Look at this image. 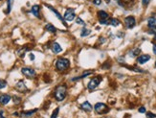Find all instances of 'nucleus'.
I'll return each mask as SVG.
<instances>
[{
    "label": "nucleus",
    "mask_w": 156,
    "mask_h": 118,
    "mask_svg": "<svg viewBox=\"0 0 156 118\" xmlns=\"http://www.w3.org/2000/svg\"><path fill=\"white\" fill-rule=\"evenodd\" d=\"M66 94H67V87L64 85H60V86H57L55 91H54V96L56 98V100L59 101V102L64 100Z\"/></svg>",
    "instance_id": "nucleus-1"
},
{
    "label": "nucleus",
    "mask_w": 156,
    "mask_h": 118,
    "mask_svg": "<svg viewBox=\"0 0 156 118\" xmlns=\"http://www.w3.org/2000/svg\"><path fill=\"white\" fill-rule=\"evenodd\" d=\"M70 67V62L66 58H59L56 61V69L59 72L66 71Z\"/></svg>",
    "instance_id": "nucleus-2"
},
{
    "label": "nucleus",
    "mask_w": 156,
    "mask_h": 118,
    "mask_svg": "<svg viewBox=\"0 0 156 118\" xmlns=\"http://www.w3.org/2000/svg\"><path fill=\"white\" fill-rule=\"evenodd\" d=\"M93 109H95L96 113H98V114H105V113H107L110 110V109L107 107V105L103 103H97Z\"/></svg>",
    "instance_id": "nucleus-3"
},
{
    "label": "nucleus",
    "mask_w": 156,
    "mask_h": 118,
    "mask_svg": "<svg viewBox=\"0 0 156 118\" xmlns=\"http://www.w3.org/2000/svg\"><path fill=\"white\" fill-rule=\"evenodd\" d=\"M102 77L101 76H97V77H94V78H92L91 80L89 81V83L87 84V88L89 90H94L95 88H97L99 85L101 84L102 82Z\"/></svg>",
    "instance_id": "nucleus-4"
},
{
    "label": "nucleus",
    "mask_w": 156,
    "mask_h": 118,
    "mask_svg": "<svg viewBox=\"0 0 156 118\" xmlns=\"http://www.w3.org/2000/svg\"><path fill=\"white\" fill-rule=\"evenodd\" d=\"M76 15H75V10L73 8H68L66 9L64 13V15H63V18H64L65 21H72L74 20Z\"/></svg>",
    "instance_id": "nucleus-5"
},
{
    "label": "nucleus",
    "mask_w": 156,
    "mask_h": 118,
    "mask_svg": "<svg viewBox=\"0 0 156 118\" xmlns=\"http://www.w3.org/2000/svg\"><path fill=\"white\" fill-rule=\"evenodd\" d=\"M21 72H22L23 75H25L27 78H30V79L35 78V75H36L35 69H33V68L31 67H23L21 69Z\"/></svg>",
    "instance_id": "nucleus-6"
},
{
    "label": "nucleus",
    "mask_w": 156,
    "mask_h": 118,
    "mask_svg": "<svg viewBox=\"0 0 156 118\" xmlns=\"http://www.w3.org/2000/svg\"><path fill=\"white\" fill-rule=\"evenodd\" d=\"M124 25L127 27V29H132L133 27L136 25V19L134 16L132 15H129V16H127L124 18Z\"/></svg>",
    "instance_id": "nucleus-7"
},
{
    "label": "nucleus",
    "mask_w": 156,
    "mask_h": 118,
    "mask_svg": "<svg viewBox=\"0 0 156 118\" xmlns=\"http://www.w3.org/2000/svg\"><path fill=\"white\" fill-rule=\"evenodd\" d=\"M45 6H46V7H48V9H49V10H51V11H52V12H53L54 14H55V15H56V16H57V17H58V18H59V20L61 21V22H62V24H63V25H65V26H67V24L65 23L64 18H63V16H62V15H60V14H59V12H58V11H57V10L55 9V8H54V7L50 6V5H47V4H46V5H45Z\"/></svg>",
    "instance_id": "nucleus-8"
},
{
    "label": "nucleus",
    "mask_w": 156,
    "mask_h": 118,
    "mask_svg": "<svg viewBox=\"0 0 156 118\" xmlns=\"http://www.w3.org/2000/svg\"><path fill=\"white\" fill-rule=\"evenodd\" d=\"M150 59H151L150 55H147V54L140 55V56L137 58V62H138L139 64H145V63L148 62Z\"/></svg>",
    "instance_id": "nucleus-9"
},
{
    "label": "nucleus",
    "mask_w": 156,
    "mask_h": 118,
    "mask_svg": "<svg viewBox=\"0 0 156 118\" xmlns=\"http://www.w3.org/2000/svg\"><path fill=\"white\" fill-rule=\"evenodd\" d=\"M80 109L84 110V111H87V112H90L92 111V109H93V107L90 103H89L88 101H85V102H83L82 105H80Z\"/></svg>",
    "instance_id": "nucleus-10"
},
{
    "label": "nucleus",
    "mask_w": 156,
    "mask_h": 118,
    "mask_svg": "<svg viewBox=\"0 0 156 118\" xmlns=\"http://www.w3.org/2000/svg\"><path fill=\"white\" fill-rule=\"evenodd\" d=\"M11 100H12V97H11L9 94H2L0 96V104H1V105H4V106H5V105H7Z\"/></svg>",
    "instance_id": "nucleus-11"
},
{
    "label": "nucleus",
    "mask_w": 156,
    "mask_h": 118,
    "mask_svg": "<svg viewBox=\"0 0 156 118\" xmlns=\"http://www.w3.org/2000/svg\"><path fill=\"white\" fill-rule=\"evenodd\" d=\"M51 49H52V51H53V53H55V54H59L62 51L61 46H60V44L58 43V42H53V44H52V46H51Z\"/></svg>",
    "instance_id": "nucleus-12"
},
{
    "label": "nucleus",
    "mask_w": 156,
    "mask_h": 118,
    "mask_svg": "<svg viewBox=\"0 0 156 118\" xmlns=\"http://www.w3.org/2000/svg\"><path fill=\"white\" fill-rule=\"evenodd\" d=\"M92 73H93V71H85L84 73L82 74V75H80V76L75 77V78H72L71 81H72V82H76V81L82 80V79H84V78H86V77L89 76V75H91Z\"/></svg>",
    "instance_id": "nucleus-13"
},
{
    "label": "nucleus",
    "mask_w": 156,
    "mask_h": 118,
    "mask_svg": "<svg viewBox=\"0 0 156 118\" xmlns=\"http://www.w3.org/2000/svg\"><path fill=\"white\" fill-rule=\"evenodd\" d=\"M98 16H99V19L101 20H108L109 15L104 11H99L98 12Z\"/></svg>",
    "instance_id": "nucleus-14"
},
{
    "label": "nucleus",
    "mask_w": 156,
    "mask_h": 118,
    "mask_svg": "<svg viewBox=\"0 0 156 118\" xmlns=\"http://www.w3.org/2000/svg\"><path fill=\"white\" fill-rule=\"evenodd\" d=\"M15 87H16V89H17L18 91H20V92H24L27 90V87H26V86H25V84H24L23 81H19V82H17Z\"/></svg>",
    "instance_id": "nucleus-15"
},
{
    "label": "nucleus",
    "mask_w": 156,
    "mask_h": 118,
    "mask_svg": "<svg viewBox=\"0 0 156 118\" xmlns=\"http://www.w3.org/2000/svg\"><path fill=\"white\" fill-rule=\"evenodd\" d=\"M39 11H40V7H39V5H34V6L32 7V9H31V12H32V14L34 15H35V17H40L39 16Z\"/></svg>",
    "instance_id": "nucleus-16"
},
{
    "label": "nucleus",
    "mask_w": 156,
    "mask_h": 118,
    "mask_svg": "<svg viewBox=\"0 0 156 118\" xmlns=\"http://www.w3.org/2000/svg\"><path fill=\"white\" fill-rule=\"evenodd\" d=\"M45 30L49 33H52V34H55V33L57 32V28L51 23H48L45 25Z\"/></svg>",
    "instance_id": "nucleus-17"
},
{
    "label": "nucleus",
    "mask_w": 156,
    "mask_h": 118,
    "mask_svg": "<svg viewBox=\"0 0 156 118\" xmlns=\"http://www.w3.org/2000/svg\"><path fill=\"white\" fill-rule=\"evenodd\" d=\"M141 53V49L140 48H133L132 50L129 51V56L131 58H135L139 55V54Z\"/></svg>",
    "instance_id": "nucleus-18"
},
{
    "label": "nucleus",
    "mask_w": 156,
    "mask_h": 118,
    "mask_svg": "<svg viewBox=\"0 0 156 118\" xmlns=\"http://www.w3.org/2000/svg\"><path fill=\"white\" fill-rule=\"evenodd\" d=\"M38 111V109H32V110H29V111H24V112H21L20 113V116L22 117H30V116H32L34 113Z\"/></svg>",
    "instance_id": "nucleus-19"
},
{
    "label": "nucleus",
    "mask_w": 156,
    "mask_h": 118,
    "mask_svg": "<svg viewBox=\"0 0 156 118\" xmlns=\"http://www.w3.org/2000/svg\"><path fill=\"white\" fill-rule=\"evenodd\" d=\"M120 20H119L118 18H111L110 20H109V24L111 25V26H113V27H117V26H119L120 25Z\"/></svg>",
    "instance_id": "nucleus-20"
},
{
    "label": "nucleus",
    "mask_w": 156,
    "mask_h": 118,
    "mask_svg": "<svg viewBox=\"0 0 156 118\" xmlns=\"http://www.w3.org/2000/svg\"><path fill=\"white\" fill-rule=\"evenodd\" d=\"M147 26H148V28L156 26V18L155 17L148 18V20H147Z\"/></svg>",
    "instance_id": "nucleus-21"
},
{
    "label": "nucleus",
    "mask_w": 156,
    "mask_h": 118,
    "mask_svg": "<svg viewBox=\"0 0 156 118\" xmlns=\"http://www.w3.org/2000/svg\"><path fill=\"white\" fill-rule=\"evenodd\" d=\"M91 34V30L89 29H86V28H83V30H82V33H80V37H87V36H89Z\"/></svg>",
    "instance_id": "nucleus-22"
},
{
    "label": "nucleus",
    "mask_w": 156,
    "mask_h": 118,
    "mask_svg": "<svg viewBox=\"0 0 156 118\" xmlns=\"http://www.w3.org/2000/svg\"><path fill=\"white\" fill-rule=\"evenodd\" d=\"M28 50V48H21V49H19V50L17 51V54L18 56H20L21 58L22 57H24V55H25V52Z\"/></svg>",
    "instance_id": "nucleus-23"
},
{
    "label": "nucleus",
    "mask_w": 156,
    "mask_h": 118,
    "mask_svg": "<svg viewBox=\"0 0 156 118\" xmlns=\"http://www.w3.org/2000/svg\"><path fill=\"white\" fill-rule=\"evenodd\" d=\"M59 108H57V109L53 111V113H52L50 118H57L58 117V115H59Z\"/></svg>",
    "instance_id": "nucleus-24"
},
{
    "label": "nucleus",
    "mask_w": 156,
    "mask_h": 118,
    "mask_svg": "<svg viewBox=\"0 0 156 118\" xmlns=\"http://www.w3.org/2000/svg\"><path fill=\"white\" fill-rule=\"evenodd\" d=\"M7 86V82L3 79H0V89L5 88Z\"/></svg>",
    "instance_id": "nucleus-25"
},
{
    "label": "nucleus",
    "mask_w": 156,
    "mask_h": 118,
    "mask_svg": "<svg viewBox=\"0 0 156 118\" xmlns=\"http://www.w3.org/2000/svg\"><path fill=\"white\" fill-rule=\"evenodd\" d=\"M12 1L13 0H8V2H7V8H8V10H7L6 14H9V13L11 12V8H12Z\"/></svg>",
    "instance_id": "nucleus-26"
},
{
    "label": "nucleus",
    "mask_w": 156,
    "mask_h": 118,
    "mask_svg": "<svg viewBox=\"0 0 156 118\" xmlns=\"http://www.w3.org/2000/svg\"><path fill=\"white\" fill-rule=\"evenodd\" d=\"M147 33H148V34H150V35L155 36L156 35V26L149 28V30H148V32H147Z\"/></svg>",
    "instance_id": "nucleus-27"
},
{
    "label": "nucleus",
    "mask_w": 156,
    "mask_h": 118,
    "mask_svg": "<svg viewBox=\"0 0 156 118\" xmlns=\"http://www.w3.org/2000/svg\"><path fill=\"white\" fill-rule=\"evenodd\" d=\"M76 23H77V24H79V25H83V26H84V25H85V23H84V21H83L80 17H77Z\"/></svg>",
    "instance_id": "nucleus-28"
},
{
    "label": "nucleus",
    "mask_w": 156,
    "mask_h": 118,
    "mask_svg": "<svg viewBox=\"0 0 156 118\" xmlns=\"http://www.w3.org/2000/svg\"><path fill=\"white\" fill-rule=\"evenodd\" d=\"M13 99H14V102H15V104H19L21 102V98L17 97V96H14V97H13Z\"/></svg>",
    "instance_id": "nucleus-29"
},
{
    "label": "nucleus",
    "mask_w": 156,
    "mask_h": 118,
    "mask_svg": "<svg viewBox=\"0 0 156 118\" xmlns=\"http://www.w3.org/2000/svg\"><path fill=\"white\" fill-rule=\"evenodd\" d=\"M147 118H156V114L152 112H147Z\"/></svg>",
    "instance_id": "nucleus-30"
},
{
    "label": "nucleus",
    "mask_w": 156,
    "mask_h": 118,
    "mask_svg": "<svg viewBox=\"0 0 156 118\" xmlns=\"http://www.w3.org/2000/svg\"><path fill=\"white\" fill-rule=\"evenodd\" d=\"M150 1H151V0H142V4H143L144 6H147Z\"/></svg>",
    "instance_id": "nucleus-31"
},
{
    "label": "nucleus",
    "mask_w": 156,
    "mask_h": 118,
    "mask_svg": "<svg viewBox=\"0 0 156 118\" xmlns=\"http://www.w3.org/2000/svg\"><path fill=\"white\" fill-rule=\"evenodd\" d=\"M93 3H94L95 5L99 6V5H101V3H102V0H93Z\"/></svg>",
    "instance_id": "nucleus-32"
},
{
    "label": "nucleus",
    "mask_w": 156,
    "mask_h": 118,
    "mask_svg": "<svg viewBox=\"0 0 156 118\" xmlns=\"http://www.w3.org/2000/svg\"><path fill=\"white\" fill-rule=\"evenodd\" d=\"M139 112H140V113H145V112H146V108H145V107H141V108L139 109Z\"/></svg>",
    "instance_id": "nucleus-33"
},
{
    "label": "nucleus",
    "mask_w": 156,
    "mask_h": 118,
    "mask_svg": "<svg viewBox=\"0 0 156 118\" xmlns=\"http://www.w3.org/2000/svg\"><path fill=\"white\" fill-rule=\"evenodd\" d=\"M30 59L32 60V61H34V60H35V56H34L33 54H30Z\"/></svg>",
    "instance_id": "nucleus-34"
},
{
    "label": "nucleus",
    "mask_w": 156,
    "mask_h": 118,
    "mask_svg": "<svg viewBox=\"0 0 156 118\" xmlns=\"http://www.w3.org/2000/svg\"><path fill=\"white\" fill-rule=\"evenodd\" d=\"M153 53H154V54L156 55V44L153 45Z\"/></svg>",
    "instance_id": "nucleus-35"
},
{
    "label": "nucleus",
    "mask_w": 156,
    "mask_h": 118,
    "mask_svg": "<svg viewBox=\"0 0 156 118\" xmlns=\"http://www.w3.org/2000/svg\"><path fill=\"white\" fill-rule=\"evenodd\" d=\"M105 2L106 3H109V2H110V0H105Z\"/></svg>",
    "instance_id": "nucleus-36"
},
{
    "label": "nucleus",
    "mask_w": 156,
    "mask_h": 118,
    "mask_svg": "<svg viewBox=\"0 0 156 118\" xmlns=\"http://www.w3.org/2000/svg\"><path fill=\"white\" fill-rule=\"evenodd\" d=\"M154 39H156V35H155V36H154Z\"/></svg>",
    "instance_id": "nucleus-37"
},
{
    "label": "nucleus",
    "mask_w": 156,
    "mask_h": 118,
    "mask_svg": "<svg viewBox=\"0 0 156 118\" xmlns=\"http://www.w3.org/2000/svg\"><path fill=\"white\" fill-rule=\"evenodd\" d=\"M115 1H117V2H119V1H120V0H115Z\"/></svg>",
    "instance_id": "nucleus-38"
},
{
    "label": "nucleus",
    "mask_w": 156,
    "mask_h": 118,
    "mask_svg": "<svg viewBox=\"0 0 156 118\" xmlns=\"http://www.w3.org/2000/svg\"><path fill=\"white\" fill-rule=\"evenodd\" d=\"M155 67H156V62H155Z\"/></svg>",
    "instance_id": "nucleus-39"
},
{
    "label": "nucleus",
    "mask_w": 156,
    "mask_h": 118,
    "mask_svg": "<svg viewBox=\"0 0 156 118\" xmlns=\"http://www.w3.org/2000/svg\"><path fill=\"white\" fill-rule=\"evenodd\" d=\"M0 1H1V0H0Z\"/></svg>",
    "instance_id": "nucleus-40"
}]
</instances>
